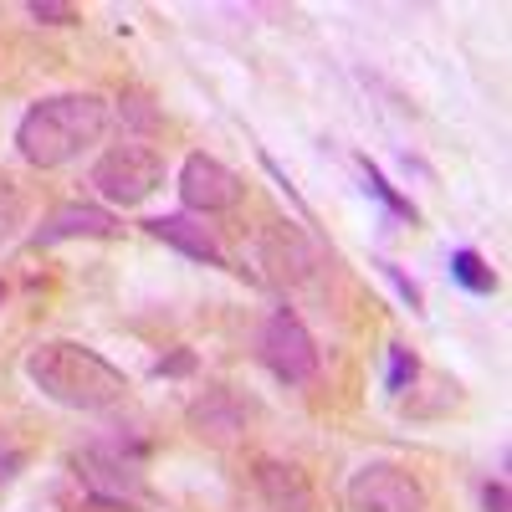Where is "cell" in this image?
<instances>
[{
	"mask_svg": "<svg viewBox=\"0 0 512 512\" xmlns=\"http://www.w3.org/2000/svg\"><path fill=\"white\" fill-rule=\"evenodd\" d=\"M26 216H31V205H26L21 185H16L11 175H0V246H6V241H16V236H21Z\"/></svg>",
	"mask_w": 512,
	"mask_h": 512,
	"instance_id": "2e32d148",
	"label": "cell"
},
{
	"mask_svg": "<svg viewBox=\"0 0 512 512\" xmlns=\"http://www.w3.org/2000/svg\"><path fill=\"white\" fill-rule=\"evenodd\" d=\"M415 390L431 395V400H405V415L410 420H441V415H451L461 405V384L451 374H420Z\"/></svg>",
	"mask_w": 512,
	"mask_h": 512,
	"instance_id": "7c38bea8",
	"label": "cell"
},
{
	"mask_svg": "<svg viewBox=\"0 0 512 512\" xmlns=\"http://www.w3.org/2000/svg\"><path fill=\"white\" fill-rule=\"evenodd\" d=\"M359 175H364V190L384 205V216L390 221H405V226H420V210H415V200L410 195H400L390 180H384V169L369 159V154H359Z\"/></svg>",
	"mask_w": 512,
	"mask_h": 512,
	"instance_id": "5bb4252c",
	"label": "cell"
},
{
	"mask_svg": "<svg viewBox=\"0 0 512 512\" xmlns=\"http://www.w3.org/2000/svg\"><path fill=\"white\" fill-rule=\"evenodd\" d=\"M0 308H6V282H0Z\"/></svg>",
	"mask_w": 512,
	"mask_h": 512,
	"instance_id": "d4e9b609",
	"label": "cell"
},
{
	"mask_svg": "<svg viewBox=\"0 0 512 512\" xmlns=\"http://www.w3.org/2000/svg\"><path fill=\"white\" fill-rule=\"evenodd\" d=\"M256 359H262V369H267L277 384H287V390H297V384H313L318 369H323L318 338L308 333L303 318L287 313V308H277V313L262 323V333H256Z\"/></svg>",
	"mask_w": 512,
	"mask_h": 512,
	"instance_id": "5b68a950",
	"label": "cell"
},
{
	"mask_svg": "<svg viewBox=\"0 0 512 512\" xmlns=\"http://www.w3.org/2000/svg\"><path fill=\"white\" fill-rule=\"evenodd\" d=\"M113 128V103L103 93H52L36 98L16 123V154L31 169H62L82 159Z\"/></svg>",
	"mask_w": 512,
	"mask_h": 512,
	"instance_id": "7a4b0ae2",
	"label": "cell"
},
{
	"mask_svg": "<svg viewBox=\"0 0 512 512\" xmlns=\"http://www.w3.org/2000/svg\"><path fill=\"white\" fill-rule=\"evenodd\" d=\"M118 118H123L128 128H139V134H159V128H164L159 108H154L144 93H123V98H118Z\"/></svg>",
	"mask_w": 512,
	"mask_h": 512,
	"instance_id": "e0dca14e",
	"label": "cell"
},
{
	"mask_svg": "<svg viewBox=\"0 0 512 512\" xmlns=\"http://www.w3.org/2000/svg\"><path fill=\"white\" fill-rule=\"evenodd\" d=\"M446 267H451V282H456L461 292H472V297H492V292L502 287V277L492 272V262H487L477 246H456Z\"/></svg>",
	"mask_w": 512,
	"mask_h": 512,
	"instance_id": "4fadbf2b",
	"label": "cell"
},
{
	"mask_svg": "<svg viewBox=\"0 0 512 512\" xmlns=\"http://www.w3.org/2000/svg\"><path fill=\"white\" fill-rule=\"evenodd\" d=\"M164 175H169L164 154L139 144V139H128V144H113V149H103L93 159L88 185L98 190V200L108 210H134V205H144L149 195L164 190Z\"/></svg>",
	"mask_w": 512,
	"mask_h": 512,
	"instance_id": "277c9868",
	"label": "cell"
},
{
	"mask_svg": "<svg viewBox=\"0 0 512 512\" xmlns=\"http://www.w3.org/2000/svg\"><path fill=\"white\" fill-rule=\"evenodd\" d=\"M21 369L31 379V390L62 410L98 415V410H113L128 400V374L108 354L77 344V338H47V344H36Z\"/></svg>",
	"mask_w": 512,
	"mask_h": 512,
	"instance_id": "6da1fadb",
	"label": "cell"
},
{
	"mask_svg": "<svg viewBox=\"0 0 512 512\" xmlns=\"http://www.w3.org/2000/svg\"><path fill=\"white\" fill-rule=\"evenodd\" d=\"M144 456L149 441H93L72 451V477L98 507L128 512V502L144 497Z\"/></svg>",
	"mask_w": 512,
	"mask_h": 512,
	"instance_id": "3957f363",
	"label": "cell"
},
{
	"mask_svg": "<svg viewBox=\"0 0 512 512\" xmlns=\"http://www.w3.org/2000/svg\"><path fill=\"white\" fill-rule=\"evenodd\" d=\"M26 461H31V456H26L21 446H6V451H0V492H6V487L26 472Z\"/></svg>",
	"mask_w": 512,
	"mask_h": 512,
	"instance_id": "7402d4cb",
	"label": "cell"
},
{
	"mask_svg": "<svg viewBox=\"0 0 512 512\" xmlns=\"http://www.w3.org/2000/svg\"><path fill=\"white\" fill-rule=\"evenodd\" d=\"M256 164H262V169H267V175L277 180V190H282V195L292 200V210H297V216H303V226H313V210H308V200H303V195H297V185L287 180V169H282V164H277V159H272L267 149H256Z\"/></svg>",
	"mask_w": 512,
	"mask_h": 512,
	"instance_id": "d6986e66",
	"label": "cell"
},
{
	"mask_svg": "<svg viewBox=\"0 0 512 512\" xmlns=\"http://www.w3.org/2000/svg\"><path fill=\"white\" fill-rule=\"evenodd\" d=\"M256 492H262L267 512H313L318 507V492H313V477L303 472L297 461H282V456H262L256 461Z\"/></svg>",
	"mask_w": 512,
	"mask_h": 512,
	"instance_id": "8fae6325",
	"label": "cell"
},
{
	"mask_svg": "<svg viewBox=\"0 0 512 512\" xmlns=\"http://www.w3.org/2000/svg\"><path fill=\"white\" fill-rule=\"evenodd\" d=\"M6 446H16V441H11V436H6V425H0V451H6Z\"/></svg>",
	"mask_w": 512,
	"mask_h": 512,
	"instance_id": "cb8c5ba5",
	"label": "cell"
},
{
	"mask_svg": "<svg viewBox=\"0 0 512 512\" xmlns=\"http://www.w3.org/2000/svg\"><path fill=\"white\" fill-rule=\"evenodd\" d=\"M246 420H251V405H246L241 395H231L226 384H216V390H205V395H195V400L185 405V425H190L200 441H210V446L241 441Z\"/></svg>",
	"mask_w": 512,
	"mask_h": 512,
	"instance_id": "30bf717a",
	"label": "cell"
},
{
	"mask_svg": "<svg viewBox=\"0 0 512 512\" xmlns=\"http://www.w3.org/2000/svg\"><path fill=\"white\" fill-rule=\"evenodd\" d=\"M482 512H512V492H507L502 477L497 482H482Z\"/></svg>",
	"mask_w": 512,
	"mask_h": 512,
	"instance_id": "603a6c76",
	"label": "cell"
},
{
	"mask_svg": "<svg viewBox=\"0 0 512 512\" xmlns=\"http://www.w3.org/2000/svg\"><path fill=\"white\" fill-rule=\"evenodd\" d=\"M374 267H379V277H384V282H390V287L400 292V303H405L410 313H425V292H420V282H415L410 272H400L395 262H384V256H379Z\"/></svg>",
	"mask_w": 512,
	"mask_h": 512,
	"instance_id": "ac0fdd59",
	"label": "cell"
},
{
	"mask_svg": "<svg viewBox=\"0 0 512 512\" xmlns=\"http://www.w3.org/2000/svg\"><path fill=\"white\" fill-rule=\"evenodd\" d=\"M154 374H159V379H185V374H195V354H190V349L164 354V359L154 364Z\"/></svg>",
	"mask_w": 512,
	"mask_h": 512,
	"instance_id": "44dd1931",
	"label": "cell"
},
{
	"mask_svg": "<svg viewBox=\"0 0 512 512\" xmlns=\"http://www.w3.org/2000/svg\"><path fill=\"white\" fill-rule=\"evenodd\" d=\"M62 241H123V221L118 210L98 200H67L31 231V246H62Z\"/></svg>",
	"mask_w": 512,
	"mask_h": 512,
	"instance_id": "ba28073f",
	"label": "cell"
},
{
	"mask_svg": "<svg viewBox=\"0 0 512 512\" xmlns=\"http://www.w3.org/2000/svg\"><path fill=\"white\" fill-rule=\"evenodd\" d=\"M175 190H180V205L190 210V216H226V210H236L246 200V180L236 175V169L216 154H185L180 175H175Z\"/></svg>",
	"mask_w": 512,
	"mask_h": 512,
	"instance_id": "52a82bcc",
	"label": "cell"
},
{
	"mask_svg": "<svg viewBox=\"0 0 512 512\" xmlns=\"http://www.w3.org/2000/svg\"><path fill=\"white\" fill-rule=\"evenodd\" d=\"M144 231H149L154 241H164L169 251H180V256H190V262H200V267L231 272V256H226L216 226H205V216H190V210H169V216H149Z\"/></svg>",
	"mask_w": 512,
	"mask_h": 512,
	"instance_id": "9c48e42d",
	"label": "cell"
},
{
	"mask_svg": "<svg viewBox=\"0 0 512 512\" xmlns=\"http://www.w3.org/2000/svg\"><path fill=\"white\" fill-rule=\"evenodd\" d=\"M26 16H31L36 26H77V21H82V11L67 6V0H31Z\"/></svg>",
	"mask_w": 512,
	"mask_h": 512,
	"instance_id": "ffe728a7",
	"label": "cell"
},
{
	"mask_svg": "<svg viewBox=\"0 0 512 512\" xmlns=\"http://www.w3.org/2000/svg\"><path fill=\"white\" fill-rule=\"evenodd\" d=\"M420 374H425V364H420V354L410 344H390V349H384V395L405 400Z\"/></svg>",
	"mask_w": 512,
	"mask_h": 512,
	"instance_id": "9a60e30c",
	"label": "cell"
},
{
	"mask_svg": "<svg viewBox=\"0 0 512 512\" xmlns=\"http://www.w3.org/2000/svg\"><path fill=\"white\" fill-rule=\"evenodd\" d=\"M349 512H431L425 482L400 461H364L349 477Z\"/></svg>",
	"mask_w": 512,
	"mask_h": 512,
	"instance_id": "8992f818",
	"label": "cell"
}]
</instances>
